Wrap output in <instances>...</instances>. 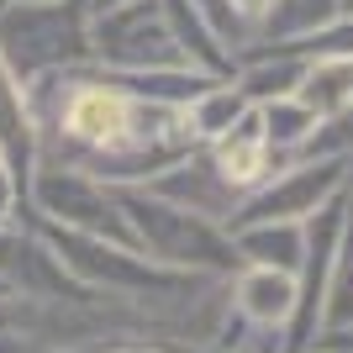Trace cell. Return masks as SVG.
I'll return each instance as SVG.
<instances>
[{"label":"cell","instance_id":"obj_3","mask_svg":"<svg viewBox=\"0 0 353 353\" xmlns=\"http://www.w3.org/2000/svg\"><path fill=\"white\" fill-rule=\"evenodd\" d=\"M27 206L37 211V221H53V227H69V232H90V237H105V243H127V248H132L117 185L85 174V169H74V163H48V159L32 163Z\"/></svg>","mask_w":353,"mask_h":353},{"label":"cell","instance_id":"obj_22","mask_svg":"<svg viewBox=\"0 0 353 353\" xmlns=\"http://www.w3.org/2000/svg\"><path fill=\"white\" fill-rule=\"evenodd\" d=\"M6 295H11V285H6V280H0V306H6Z\"/></svg>","mask_w":353,"mask_h":353},{"label":"cell","instance_id":"obj_5","mask_svg":"<svg viewBox=\"0 0 353 353\" xmlns=\"http://www.w3.org/2000/svg\"><path fill=\"white\" fill-rule=\"evenodd\" d=\"M348 174H353V159H306V153H301V159L280 163V169L232 211L227 232H232V227H253V221H306L316 206H327V201L348 185Z\"/></svg>","mask_w":353,"mask_h":353},{"label":"cell","instance_id":"obj_19","mask_svg":"<svg viewBox=\"0 0 353 353\" xmlns=\"http://www.w3.org/2000/svg\"><path fill=\"white\" fill-rule=\"evenodd\" d=\"M0 353H53V348H43V343H32V338H11V332H0Z\"/></svg>","mask_w":353,"mask_h":353},{"label":"cell","instance_id":"obj_13","mask_svg":"<svg viewBox=\"0 0 353 353\" xmlns=\"http://www.w3.org/2000/svg\"><path fill=\"white\" fill-rule=\"evenodd\" d=\"M243 111H248V95H243L232 79H216V85H206L190 105H185V127H190L195 143L206 148V143H216Z\"/></svg>","mask_w":353,"mask_h":353},{"label":"cell","instance_id":"obj_12","mask_svg":"<svg viewBox=\"0 0 353 353\" xmlns=\"http://www.w3.org/2000/svg\"><path fill=\"white\" fill-rule=\"evenodd\" d=\"M253 111H259V127H264L269 153H274V159H285V163L301 159V153H306V143H311V132L322 127V121L311 117L295 95H274V101L253 105Z\"/></svg>","mask_w":353,"mask_h":353},{"label":"cell","instance_id":"obj_1","mask_svg":"<svg viewBox=\"0 0 353 353\" xmlns=\"http://www.w3.org/2000/svg\"><path fill=\"white\" fill-rule=\"evenodd\" d=\"M117 201L132 232V248L148 264L174 269V274H237V248L221 221L174 206L148 185H117Z\"/></svg>","mask_w":353,"mask_h":353},{"label":"cell","instance_id":"obj_11","mask_svg":"<svg viewBox=\"0 0 353 353\" xmlns=\"http://www.w3.org/2000/svg\"><path fill=\"white\" fill-rule=\"evenodd\" d=\"M353 327V174L343 190V227L332 248V274H327V301H322V332Z\"/></svg>","mask_w":353,"mask_h":353},{"label":"cell","instance_id":"obj_17","mask_svg":"<svg viewBox=\"0 0 353 353\" xmlns=\"http://www.w3.org/2000/svg\"><path fill=\"white\" fill-rule=\"evenodd\" d=\"M21 201H27V190L16 185V174L6 169V159H0V232H11V221L21 216Z\"/></svg>","mask_w":353,"mask_h":353},{"label":"cell","instance_id":"obj_14","mask_svg":"<svg viewBox=\"0 0 353 353\" xmlns=\"http://www.w3.org/2000/svg\"><path fill=\"white\" fill-rule=\"evenodd\" d=\"M248 48H264V53H280V59H353V16H332L311 32L274 37V43H248Z\"/></svg>","mask_w":353,"mask_h":353},{"label":"cell","instance_id":"obj_10","mask_svg":"<svg viewBox=\"0 0 353 353\" xmlns=\"http://www.w3.org/2000/svg\"><path fill=\"white\" fill-rule=\"evenodd\" d=\"M295 101L306 105L316 121H332L353 101V59H306Z\"/></svg>","mask_w":353,"mask_h":353},{"label":"cell","instance_id":"obj_21","mask_svg":"<svg viewBox=\"0 0 353 353\" xmlns=\"http://www.w3.org/2000/svg\"><path fill=\"white\" fill-rule=\"evenodd\" d=\"M338 16H353V0H338Z\"/></svg>","mask_w":353,"mask_h":353},{"label":"cell","instance_id":"obj_9","mask_svg":"<svg viewBox=\"0 0 353 353\" xmlns=\"http://www.w3.org/2000/svg\"><path fill=\"white\" fill-rule=\"evenodd\" d=\"M232 248H237V264L295 274V269H301V221H253V227H232Z\"/></svg>","mask_w":353,"mask_h":353},{"label":"cell","instance_id":"obj_6","mask_svg":"<svg viewBox=\"0 0 353 353\" xmlns=\"http://www.w3.org/2000/svg\"><path fill=\"white\" fill-rule=\"evenodd\" d=\"M148 190L163 195V201H174V206H185V211H201V216L221 221V227H227L232 211L243 206V190L227 185V174L211 163L206 148H190L185 159H174L169 169H159V174L148 179Z\"/></svg>","mask_w":353,"mask_h":353},{"label":"cell","instance_id":"obj_16","mask_svg":"<svg viewBox=\"0 0 353 353\" xmlns=\"http://www.w3.org/2000/svg\"><path fill=\"white\" fill-rule=\"evenodd\" d=\"M306 159H353V101L332 121H322L306 143Z\"/></svg>","mask_w":353,"mask_h":353},{"label":"cell","instance_id":"obj_20","mask_svg":"<svg viewBox=\"0 0 353 353\" xmlns=\"http://www.w3.org/2000/svg\"><path fill=\"white\" fill-rule=\"evenodd\" d=\"M111 6H127V0H90V16H95V11H111Z\"/></svg>","mask_w":353,"mask_h":353},{"label":"cell","instance_id":"obj_2","mask_svg":"<svg viewBox=\"0 0 353 353\" xmlns=\"http://www.w3.org/2000/svg\"><path fill=\"white\" fill-rule=\"evenodd\" d=\"M0 63L16 85L90 63V0H11L0 6Z\"/></svg>","mask_w":353,"mask_h":353},{"label":"cell","instance_id":"obj_4","mask_svg":"<svg viewBox=\"0 0 353 353\" xmlns=\"http://www.w3.org/2000/svg\"><path fill=\"white\" fill-rule=\"evenodd\" d=\"M90 63L121 74H143V69H190L174 48V32L163 21L159 0H127L111 11L90 16ZM201 74V69H195Z\"/></svg>","mask_w":353,"mask_h":353},{"label":"cell","instance_id":"obj_15","mask_svg":"<svg viewBox=\"0 0 353 353\" xmlns=\"http://www.w3.org/2000/svg\"><path fill=\"white\" fill-rule=\"evenodd\" d=\"M338 16V0H274V11H269L264 32L253 37V43H274V37H295V32H311L332 21Z\"/></svg>","mask_w":353,"mask_h":353},{"label":"cell","instance_id":"obj_8","mask_svg":"<svg viewBox=\"0 0 353 353\" xmlns=\"http://www.w3.org/2000/svg\"><path fill=\"white\" fill-rule=\"evenodd\" d=\"M159 6H163V21H169V32H174L179 59L190 63V69L211 74V79H232L237 59H232V48L216 37V27H211L206 16L195 11L190 0H159Z\"/></svg>","mask_w":353,"mask_h":353},{"label":"cell","instance_id":"obj_7","mask_svg":"<svg viewBox=\"0 0 353 353\" xmlns=\"http://www.w3.org/2000/svg\"><path fill=\"white\" fill-rule=\"evenodd\" d=\"M232 301L237 316L248 327H269V332H285L295 311V274H280V269H259V264H237L232 274ZM285 353V348H280Z\"/></svg>","mask_w":353,"mask_h":353},{"label":"cell","instance_id":"obj_23","mask_svg":"<svg viewBox=\"0 0 353 353\" xmlns=\"http://www.w3.org/2000/svg\"><path fill=\"white\" fill-rule=\"evenodd\" d=\"M306 353H316V348H306Z\"/></svg>","mask_w":353,"mask_h":353},{"label":"cell","instance_id":"obj_18","mask_svg":"<svg viewBox=\"0 0 353 353\" xmlns=\"http://www.w3.org/2000/svg\"><path fill=\"white\" fill-rule=\"evenodd\" d=\"M227 11L237 16V27L248 32V43L264 32V21H269V11H274V0H227Z\"/></svg>","mask_w":353,"mask_h":353}]
</instances>
